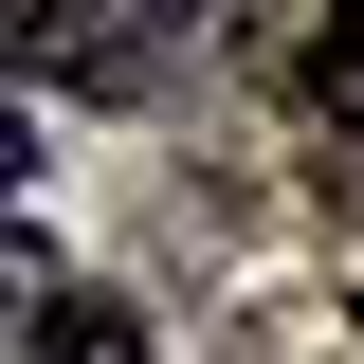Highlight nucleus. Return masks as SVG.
<instances>
[{"mask_svg":"<svg viewBox=\"0 0 364 364\" xmlns=\"http://www.w3.org/2000/svg\"><path fill=\"white\" fill-rule=\"evenodd\" d=\"M18 364H146V328L109 291H18Z\"/></svg>","mask_w":364,"mask_h":364,"instance_id":"nucleus-1","label":"nucleus"},{"mask_svg":"<svg viewBox=\"0 0 364 364\" xmlns=\"http://www.w3.org/2000/svg\"><path fill=\"white\" fill-rule=\"evenodd\" d=\"M128 0H0V55H109Z\"/></svg>","mask_w":364,"mask_h":364,"instance_id":"nucleus-2","label":"nucleus"},{"mask_svg":"<svg viewBox=\"0 0 364 364\" xmlns=\"http://www.w3.org/2000/svg\"><path fill=\"white\" fill-rule=\"evenodd\" d=\"M310 109L364 146V0H328V37H310Z\"/></svg>","mask_w":364,"mask_h":364,"instance_id":"nucleus-3","label":"nucleus"},{"mask_svg":"<svg viewBox=\"0 0 364 364\" xmlns=\"http://www.w3.org/2000/svg\"><path fill=\"white\" fill-rule=\"evenodd\" d=\"M18 164H37V128H18V109H0V200H18Z\"/></svg>","mask_w":364,"mask_h":364,"instance_id":"nucleus-4","label":"nucleus"}]
</instances>
